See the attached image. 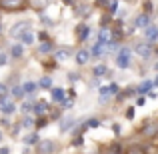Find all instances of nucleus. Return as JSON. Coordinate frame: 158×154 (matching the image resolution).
Returning a JSON list of instances; mask_svg holds the SVG:
<instances>
[{
    "instance_id": "6e6552de",
    "label": "nucleus",
    "mask_w": 158,
    "mask_h": 154,
    "mask_svg": "<svg viewBox=\"0 0 158 154\" xmlns=\"http://www.w3.org/2000/svg\"><path fill=\"white\" fill-rule=\"evenodd\" d=\"M52 4H56V0H28V6H30L32 10H38V12L46 10Z\"/></svg>"
},
{
    "instance_id": "39448f33",
    "label": "nucleus",
    "mask_w": 158,
    "mask_h": 154,
    "mask_svg": "<svg viewBox=\"0 0 158 154\" xmlns=\"http://www.w3.org/2000/svg\"><path fill=\"white\" fill-rule=\"evenodd\" d=\"M96 42L104 44V46H110V44H114V30H110V28H100Z\"/></svg>"
},
{
    "instance_id": "4be33fe9",
    "label": "nucleus",
    "mask_w": 158,
    "mask_h": 154,
    "mask_svg": "<svg viewBox=\"0 0 158 154\" xmlns=\"http://www.w3.org/2000/svg\"><path fill=\"white\" fill-rule=\"evenodd\" d=\"M104 52H106V46H104V44H100V42H94L92 50H90V54H92V56H102Z\"/></svg>"
},
{
    "instance_id": "72a5a7b5",
    "label": "nucleus",
    "mask_w": 158,
    "mask_h": 154,
    "mask_svg": "<svg viewBox=\"0 0 158 154\" xmlns=\"http://www.w3.org/2000/svg\"><path fill=\"white\" fill-rule=\"evenodd\" d=\"M126 118H128V120L134 118V108H128V110H126Z\"/></svg>"
},
{
    "instance_id": "9b49d317",
    "label": "nucleus",
    "mask_w": 158,
    "mask_h": 154,
    "mask_svg": "<svg viewBox=\"0 0 158 154\" xmlns=\"http://www.w3.org/2000/svg\"><path fill=\"white\" fill-rule=\"evenodd\" d=\"M150 14H148V12H142V14H138V16H136V20H134V26H138V28H142V30H144V28H148V26H150Z\"/></svg>"
},
{
    "instance_id": "bb28decb",
    "label": "nucleus",
    "mask_w": 158,
    "mask_h": 154,
    "mask_svg": "<svg viewBox=\"0 0 158 154\" xmlns=\"http://www.w3.org/2000/svg\"><path fill=\"white\" fill-rule=\"evenodd\" d=\"M24 142L28 144V146H32V144H38L40 140H38V134H36V132H32V134H28L26 138H24Z\"/></svg>"
},
{
    "instance_id": "423d86ee",
    "label": "nucleus",
    "mask_w": 158,
    "mask_h": 154,
    "mask_svg": "<svg viewBox=\"0 0 158 154\" xmlns=\"http://www.w3.org/2000/svg\"><path fill=\"white\" fill-rule=\"evenodd\" d=\"M134 52L138 54L140 58H148V56H152L154 48L150 46V42H138V44L134 46Z\"/></svg>"
},
{
    "instance_id": "c85d7f7f",
    "label": "nucleus",
    "mask_w": 158,
    "mask_h": 154,
    "mask_svg": "<svg viewBox=\"0 0 158 154\" xmlns=\"http://www.w3.org/2000/svg\"><path fill=\"white\" fill-rule=\"evenodd\" d=\"M20 126H24V128H36V122H34L32 118H28V116H26V118H22Z\"/></svg>"
},
{
    "instance_id": "2eb2a0df",
    "label": "nucleus",
    "mask_w": 158,
    "mask_h": 154,
    "mask_svg": "<svg viewBox=\"0 0 158 154\" xmlns=\"http://www.w3.org/2000/svg\"><path fill=\"white\" fill-rule=\"evenodd\" d=\"M24 52H26V50H24V44H22V42H14V44L10 46V54H12L14 58H22Z\"/></svg>"
},
{
    "instance_id": "cd10ccee",
    "label": "nucleus",
    "mask_w": 158,
    "mask_h": 154,
    "mask_svg": "<svg viewBox=\"0 0 158 154\" xmlns=\"http://www.w3.org/2000/svg\"><path fill=\"white\" fill-rule=\"evenodd\" d=\"M74 124V118H68V120H62V124H60V132L64 134L66 130H70V126Z\"/></svg>"
},
{
    "instance_id": "a211bd4d",
    "label": "nucleus",
    "mask_w": 158,
    "mask_h": 154,
    "mask_svg": "<svg viewBox=\"0 0 158 154\" xmlns=\"http://www.w3.org/2000/svg\"><path fill=\"white\" fill-rule=\"evenodd\" d=\"M38 52L40 54H52L54 52V44L50 42V40H44V42L38 44Z\"/></svg>"
},
{
    "instance_id": "b1692460",
    "label": "nucleus",
    "mask_w": 158,
    "mask_h": 154,
    "mask_svg": "<svg viewBox=\"0 0 158 154\" xmlns=\"http://www.w3.org/2000/svg\"><path fill=\"white\" fill-rule=\"evenodd\" d=\"M152 86H154V82H152V80H144V82H140V84H138V92L144 94V92H148Z\"/></svg>"
},
{
    "instance_id": "ea45409f",
    "label": "nucleus",
    "mask_w": 158,
    "mask_h": 154,
    "mask_svg": "<svg viewBox=\"0 0 158 154\" xmlns=\"http://www.w3.org/2000/svg\"><path fill=\"white\" fill-rule=\"evenodd\" d=\"M154 86H158V76H156V80H154Z\"/></svg>"
},
{
    "instance_id": "c9c22d12",
    "label": "nucleus",
    "mask_w": 158,
    "mask_h": 154,
    "mask_svg": "<svg viewBox=\"0 0 158 154\" xmlns=\"http://www.w3.org/2000/svg\"><path fill=\"white\" fill-rule=\"evenodd\" d=\"M144 102H146V98H144V96H140V98H138V100H136V104H138V106H142V104H144Z\"/></svg>"
},
{
    "instance_id": "2f4dec72",
    "label": "nucleus",
    "mask_w": 158,
    "mask_h": 154,
    "mask_svg": "<svg viewBox=\"0 0 158 154\" xmlns=\"http://www.w3.org/2000/svg\"><path fill=\"white\" fill-rule=\"evenodd\" d=\"M84 126H86V128H88V126H100V120H96V118H92V120H88V122H86V124H84Z\"/></svg>"
},
{
    "instance_id": "7c9ffc66",
    "label": "nucleus",
    "mask_w": 158,
    "mask_h": 154,
    "mask_svg": "<svg viewBox=\"0 0 158 154\" xmlns=\"http://www.w3.org/2000/svg\"><path fill=\"white\" fill-rule=\"evenodd\" d=\"M6 62H8V54L0 52V66H6Z\"/></svg>"
},
{
    "instance_id": "473e14b6",
    "label": "nucleus",
    "mask_w": 158,
    "mask_h": 154,
    "mask_svg": "<svg viewBox=\"0 0 158 154\" xmlns=\"http://www.w3.org/2000/svg\"><path fill=\"white\" fill-rule=\"evenodd\" d=\"M116 8H118V0H112V2L108 4V10H110V12H116Z\"/></svg>"
},
{
    "instance_id": "6ab92c4d",
    "label": "nucleus",
    "mask_w": 158,
    "mask_h": 154,
    "mask_svg": "<svg viewBox=\"0 0 158 154\" xmlns=\"http://www.w3.org/2000/svg\"><path fill=\"white\" fill-rule=\"evenodd\" d=\"M34 38H36V32H34V30H28L26 34H24L22 38L18 40V42H22L24 46H30V44H34Z\"/></svg>"
},
{
    "instance_id": "f257e3e1",
    "label": "nucleus",
    "mask_w": 158,
    "mask_h": 154,
    "mask_svg": "<svg viewBox=\"0 0 158 154\" xmlns=\"http://www.w3.org/2000/svg\"><path fill=\"white\" fill-rule=\"evenodd\" d=\"M114 64L118 66L120 70L130 68V64H132V52H130V48H126V46L120 48V50L116 52V56H114Z\"/></svg>"
},
{
    "instance_id": "9d476101",
    "label": "nucleus",
    "mask_w": 158,
    "mask_h": 154,
    "mask_svg": "<svg viewBox=\"0 0 158 154\" xmlns=\"http://www.w3.org/2000/svg\"><path fill=\"white\" fill-rule=\"evenodd\" d=\"M90 50L88 48H80L78 52H74V58H76V64H80V66H84V64H88V60H90Z\"/></svg>"
},
{
    "instance_id": "aec40b11",
    "label": "nucleus",
    "mask_w": 158,
    "mask_h": 154,
    "mask_svg": "<svg viewBox=\"0 0 158 154\" xmlns=\"http://www.w3.org/2000/svg\"><path fill=\"white\" fill-rule=\"evenodd\" d=\"M10 96H12V100H14V98L22 100V98H26V92H24V88H22V86H14V88L10 90Z\"/></svg>"
},
{
    "instance_id": "a878e982",
    "label": "nucleus",
    "mask_w": 158,
    "mask_h": 154,
    "mask_svg": "<svg viewBox=\"0 0 158 154\" xmlns=\"http://www.w3.org/2000/svg\"><path fill=\"white\" fill-rule=\"evenodd\" d=\"M106 72H108L106 64H98V66H94V68H92V74H94V76H102V74H106Z\"/></svg>"
},
{
    "instance_id": "58836bf2",
    "label": "nucleus",
    "mask_w": 158,
    "mask_h": 154,
    "mask_svg": "<svg viewBox=\"0 0 158 154\" xmlns=\"http://www.w3.org/2000/svg\"><path fill=\"white\" fill-rule=\"evenodd\" d=\"M0 154H8V148H2V150H0Z\"/></svg>"
},
{
    "instance_id": "f3484780",
    "label": "nucleus",
    "mask_w": 158,
    "mask_h": 154,
    "mask_svg": "<svg viewBox=\"0 0 158 154\" xmlns=\"http://www.w3.org/2000/svg\"><path fill=\"white\" fill-rule=\"evenodd\" d=\"M70 56H72V50H70V48H60V50L54 54L56 62H64V60H68Z\"/></svg>"
},
{
    "instance_id": "dca6fc26",
    "label": "nucleus",
    "mask_w": 158,
    "mask_h": 154,
    "mask_svg": "<svg viewBox=\"0 0 158 154\" xmlns=\"http://www.w3.org/2000/svg\"><path fill=\"white\" fill-rule=\"evenodd\" d=\"M50 96H52L54 102H64V100H66L64 88H52V90H50Z\"/></svg>"
},
{
    "instance_id": "f704fd0d",
    "label": "nucleus",
    "mask_w": 158,
    "mask_h": 154,
    "mask_svg": "<svg viewBox=\"0 0 158 154\" xmlns=\"http://www.w3.org/2000/svg\"><path fill=\"white\" fill-rule=\"evenodd\" d=\"M108 88H110V92H112V94H116V92H118V84H110Z\"/></svg>"
},
{
    "instance_id": "e433bc0d",
    "label": "nucleus",
    "mask_w": 158,
    "mask_h": 154,
    "mask_svg": "<svg viewBox=\"0 0 158 154\" xmlns=\"http://www.w3.org/2000/svg\"><path fill=\"white\" fill-rule=\"evenodd\" d=\"M98 4H100V6H108L110 2H108V0H98Z\"/></svg>"
},
{
    "instance_id": "20e7f679",
    "label": "nucleus",
    "mask_w": 158,
    "mask_h": 154,
    "mask_svg": "<svg viewBox=\"0 0 158 154\" xmlns=\"http://www.w3.org/2000/svg\"><path fill=\"white\" fill-rule=\"evenodd\" d=\"M28 0H0V8L6 12H18L22 8H26Z\"/></svg>"
},
{
    "instance_id": "7ed1b4c3",
    "label": "nucleus",
    "mask_w": 158,
    "mask_h": 154,
    "mask_svg": "<svg viewBox=\"0 0 158 154\" xmlns=\"http://www.w3.org/2000/svg\"><path fill=\"white\" fill-rule=\"evenodd\" d=\"M58 152V142L56 140H40L36 144V154H56Z\"/></svg>"
},
{
    "instance_id": "393cba45",
    "label": "nucleus",
    "mask_w": 158,
    "mask_h": 154,
    "mask_svg": "<svg viewBox=\"0 0 158 154\" xmlns=\"http://www.w3.org/2000/svg\"><path fill=\"white\" fill-rule=\"evenodd\" d=\"M22 88H24V92H26V96H28V94H32L36 88H38V84H36V82H24Z\"/></svg>"
},
{
    "instance_id": "412c9836",
    "label": "nucleus",
    "mask_w": 158,
    "mask_h": 154,
    "mask_svg": "<svg viewBox=\"0 0 158 154\" xmlns=\"http://www.w3.org/2000/svg\"><path fill=\"white\" fill-rule=\"evenodd\" d=\"M158 124H154V122H148V124H144V128H142V132L146 136H154V134H158Z\"/></svg>"
},
{
    "instance_id": "5701e85b",
    "label": "nucleus",
    "mask_w": 158,
    "mask_h": 154,
    "mask_svg": "<svg viewBox=\"0 0 158 154\" xmlns=\"http://www.w3.org/2000/svg\"><path fill=\"white\" fill-rule=\"evenodd\" d=\"M38 86L40 88H44V90H52L54 86H52V78L50 76H42L40 78V82H38Z\"/></svg>"
},
{
    "instance_id": "f8f14e48",
    "label": "nucleus",
    "mask_w": 158,
    "mask_h": 154,
    "mask_svg": "<svg viewBox=\"0 0 158 154\" xmlns=\"http://www.w3.org/2000/svg\"><path fill=\"white\" fill-rule=\"evenodd\" d=\"M142 34H144V42H154V40L158 38V28L154 26V24H150L148 28L142 30Z\"/></svg>"
},
{
    "instance_id": "a19ab883",
    "label": "nucleus",
    "mask_w": 158,
    "mask_h": 154,
    "mask_svg": "<svg viewBox=\"0 0 158 154\" xmlns=\"http://www.w3.org/2000/svg\"><path fill=\"white\" fill-rule=\"evenodd\" d=\"M0 142H2V130H0Z\"/></svg>"
},
{
    "instance_id": "c756f323",
    "label": "nucleus",
    "mask_w": 158,
    "mask_h": 154,
    "mask_svg": "<svg viewBox=\"0 0 158 154\" xmlns=\"http://www.w3.org/2000/svg\"><path fill=\"white\" fill-rule=\"evenodd\" d=\"M4 98H8V86L0 82V100H4Z\"/></svg>"
},
{
    "instance_id": "1a4fd4ad",
    "label": "nucleus",
    "mask_w": 158,
    "mask_h": 154,
    "mask_svg": "<svg viewBox=\"0 0 158 154\" xmlns=\"http://www.w3.org/2000/svg\"><path fill=\"white\" fill-rule=\"evenodd\" d=\"M32 112H34L36 118H42V116H46L48 112H50V106H48V102L38 100V102H34V108H32Z\"/></svg>"
},
{
    "instance_id": "4468645a",
    "label": "nucleus",
    "mask_w": 158,
    "mask_h": 154,
    "mask_svg": "<svg viewBox=\"0 0 158 154\" xmlns=\"http://www.w3.org/2000/svg\"><path fill=\"white\" fill-rule=\"evenodd\" d=\"M124 154H148V148L144 146V144H130V146L124 150Z\"/></svg>"
},
{
    "instance_id": "ddd939ff",
    "label": "nucleus",
    "mask_w": 158,
    "mask_h": 154,
    "mask_svg": "<svg viewBox=\"0 0 158 154\" xmlns=\"http://www.w3.org/2000/svg\"><path fill=\"white\" fill-rule=\"evenodd\" d=\"M88 36H90V26L88 24H78L76 26V38L80 42H84V40H88Z\"/></svg>"
},
{
    "instance_id": "79ce46f5",
    "label": "nucleus",
    "mask_w": 158,
    "mask_h": 154,
    "mask_svg": "<svg viewBox=\"0 0 158 154\" xmlns=\"http://www.w3.org/2000/svg\"><path fill=\"white\" fill-rule=\"evenodd\" d=\"M92 154H98V152H92Z\"/></svg>"
},
{
    "instance_id": "4c0bfd02",
    "label": "nucleus",
    "mask_w": 158,
    "mask_h": 154,
    "mask_svg": "<svg viewBox=\"0 0 158 154\" xmlns=\"http://www.w3.org/2000/svg\"><path fill=\"white\" fill-rule=\"evenodd\" d=\"M122 2H126V4H136L138 0H122Z\"/></svg>"
},
{
    "instance_id": "0eeeda50",
    "label": "nucleus",
    "mask_w": 158,
    "mask_h": 154,
    "mask_svg": "<svg viewBox=\"0 0 158 154\" xmlns=\"http://www.w3.org/2000/svg\"><path fill=\"white\" fill-rule=\"evenodd\" d=\"M0 112H2L4 116H10V114L16 112V104H14V100H12L10 96L4 98V100H0Z\"/></svg>"
},
{
    "instance_id": "f03ea898",
    "label": "nucleus",
    "mask_w": 158,
    "mask_h": 154,
    "mask_svg": "<svg viewBox=\"0 0 158 154\" xmlns=\"http://www.w3.org/2000/svg\"><path fill=\"white\" fill-rule=\"evenodd\" d=\"M28 30H32V22H30V20H20V22L12 24V28H10V32H8V36H10L12 40H20Z\"/></svg>"
}]
</instances>
